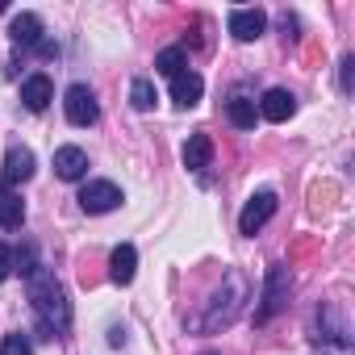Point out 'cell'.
<instances>
[{
    "label": "cell",
    "instance_id": "cell-1",
    "mask_svg": "<svg viewBox=\"0 0 355 355\" xmlns=\"http://www.w3.org/2000/svg\"><path fill=\"white\" fill-rule=\"evenodd\" d=\"M26 280H30V284H26L30 305H34V313L42 318V330H51V338H55V330H67V326H71V305H67V293H63V284L55 280V272H46V268L30 272Z\"/></svg>",
    "mask_w": 355,
    "mask_h": 355
},
{
    "label": "cell",
    "instance_id": "cell-2",
    "mask_svg": "<svg viewBox=\"0 0 355 355\" xmlns=\"http://www.w3.org/2000/svg\"><path fill=\"white\" fill-rule=\"evenodd\" d=\"M243 301H247V280H243L239 272H230V276H226V284L209 297L205 313H197V318H193V330H222V326H230V322L239 318Z\"/></svg>",
    "mask_w": 355,
    "mask_h": 355
},
{
    "label": "cell",
    "instance_id": "cell-3",
    "mask_svg": "<svg viewBox=\"0 0 355 355\" xmlns=\"http://www.w3.org/2000/svg\"><path fill=\"white\" fill-rule=\"evenodd\" d=\"M63 113H67L71 125H96L101 105H96V96H92L88 84H71V88L63 92Z\"/></svg>",
    "mask_w": 355,
    "mask_h": 355
},
{
    "label": "cell",
    "instance_id": "cell-4",
    "mask_svg": "<svg viewBox=\"0 0 355 355\" xmlns=\"http://www.w3.org/2000/svg\"><path fill=\"white\" fill-rule=\"evenodd\" d=\"M121 205V189L113 180H88L80 189V209L84 214H113Z\"/></svg>",
    "mask_w": 355,
    "mask_h": 355
},
{
    "label": "cell",
    "instance_id": "cell-5",
    "mask_svg": "<svg viewBox=\"0 0 355 355\" xmlns=\"http://www.w3.org/2000/svg\"><path fill=\"white\" fill-rule=\"evenodd\" d=\"M284 297H288V272L280 263H272L268 268V284H263V305L255 309V322H272L284 309Z\"/></svg>",
    "mask_w": 355,
    "mask_h": 355
},
{
    "label": "cell",
    "instance_id": "cell-6",
    "mask_svg": "<svg viewBox=\"0 0 355 355\" xmlns=\"http://www.w3.org/2000/svg\"><path fill=\"white\" fill-rule=\"evenodd\" d=\"M272 214H276V193H255L247 205H243V214H239V230L243 234H259L268 222H272Z\"/></svg>",
    "mask_w": 355,
    "mask_h": 355
},
{
    "label": "cell",
    "instance_id": "cell-7",
    "mask_svg": "<svg viewBox=\"0 0 355 355\" xmlns=\"http://www.w3.org/2000/svg\"><path fill=\"white\" fill-rule=\"evenodd\" d=\"M34 175V150L30 146H9V155H5V175H0V189H17V184H26Z\"/></svg>",
    "mask_w": 355,
    "mask_h": 355
},
{
    "label": "cell",
    "instance_id": "cell-8",
    "mask_svg": "<svg viewBox=\"0 0 355 355\" xmlns=\"http://www.w3.org/2000/svg\"><path fill=\"white\" fill-rule=\"evenodd\" d=\"M293 113H297V96H293L288 88H268V92H263V101H259V117H263V121H276V125H280V121H288Z\"/></svg>",
    "mask_w": 355,
    "mask_h": 355
},
{
    "label": "cell",
    "instance_id": "cell-9",
    "mask_svg": "<svg viewBox=\"0 0 355 355\" xmlns=\"http://www.w3.org/2000/svg\"><path fill=\"white\" fill-rule=\"evenodd\" d=\"M55 175H59V180H67V184L84 180V175H88V155L80 146H59L55 150Z\"/></svg>",
    "mask_w": 355,
    "mask_h": 355
},
{
    "label": "cell",
    "instance_id": "cell-10",
    "mask_svg": "<svg viewBox=\"0 0 355 355\" xmlns=\"http://www.w3.org/2000/svg\"><path fill=\"white\" fill-rule=\"evenodd\" d=\"M263 26H268L263 9H230V34L239 42H255L263 34Z\"/></svg>",
    "mask_w": 355,
    "mask_h": 355
},
{
    "label": "cell",
    "instance_id": "cell-11",
    "mask_svg": "<svg viewBox=\"0 0 355 355\" xmlns=\"http://www.w3.org/2000/svg\"><path fill=\"white\" fill-rule=\"evenodd\" d=\"M55 101V88H51V80L38 71V76H30L26 84H21V105L30 109V113H42L46 105Z\"/></svg>",
    "mask_w": 355,
    "mask_h": 355
},
{
    "label": "cell",
    "instance_id": "cell-12",
    "mask_svg": "<svg viewBox=\"0 0 355 355\" xmlns=\"http://www.w3.org/2000/svg\"><path fill=\"white\" fill-rule=\"evenodd\" d=\"M134 272H138V251H134L130 243L113 247V255H109V280H113V284H130Z\"/></svg>",
    "mask_w": 355,
    "mask_h": 355
},
{
    "label": "cell",
    "instance_id": "cell-13",
    "mask_svg": "<svg viewBox=\"0 0 355 355\" xmlns=\"http://www.w3.org/2000/svg\"><path fill=\"white\" fill-rule=\"evenodd\" d=\"M201 92H205V80H201L197 71H184V76L171 80V101L180 105V109H193V105L201 101Z\"/></svg>",
    "mask_w": 355,
    "mask_h": 355
},
{
    "label": "cell",
    "instance_id": "cell-14",
    "mask_svg": "<svg viewBox=\"0 0 355 355\" xmlns=\"http://www.w3.org/2000/svg\"><path fill=\"white\" fill-rule=\"evenodd\" d=\"M9 38H13L17 46H38V42H42V21H38V13H17L13 26H9Z\"/></svg>",
    "mask_w": 355,
    "mask_h": 355
},
{
    "label": "cell",
    "instance_id": "cell-15",
    "mask_svg": "<svg viewBox=\"0 0 355 355\" xmlns=\"http://www.w3.org/2000/svg\"><path fill=\"white\" fill-rule=\"evenodd\" d=\"M209 159H214V138L209 134H193L184 142V167L189 171H201V167H209Z\"/></svg>",
    "mask_w": 355,
    "mask_h": 355
},
{
    "label": "cell",
    "instance_id": "cell-16",
    "mask_svg": "<svg viewBox=\"0 0 355 355\" xmlns=\"http://www.w3.org/2000/svg\"><path fill=\"white\" fill-rule=\"evenodd\" d=\"M155 71L167 76V80L184 76V71H189V55H184V46H163V51L155 55Z\"/></svg>",
    "mask_w": 355,
    "mask_h": 355
},
{
    "label": "cell",
    "instance_id": "cell-17",
    "mask_svg": "<svg viewBox=\"0 0 355 355\" xmlns=\"http://www.w3.org/2000/svg\"><path fill=\"white\" fill-rule=\"evenodd\" d=\"M26 222V205H21V197L13 193V189H0V226L5 230H17Z\"/></svg>",
    "mask_w": 355,
    "mask_h": 355
},
{
    "label": "cell",
    "instance_id": "cell-18",
    "mask_svg": "<svg viewBox=\"0 0 355 355\" xmlns=\"http://www.w3.org/2000/svg\"><path fill=\"white\" fill-rule=\"evenodd\" d=\"M226 117H230V125H239V130H255V101H247V96H230L226 101Z\"/></svg>",
    "mask_w": 355,
    "mask_h": 355
},
{
    "label": "cell",
    "instance_id": "cell-19",
    "mask_svg": "<svg viewBox=\"0 0 355 355\" xmlns=\"http://www.w3.org/2000/svg\"><path fill=\"white\" fill-rule=\"evenodd\" d=\"M155 101H159V92H155V84H150V80H134V84H130V105H134L138 113L155 109Z\"/></svg>",
    "mask_w": 355,
    "mask_h": 355
},
{
    "label": "cell",
    "instance_id": "cell-20",
    "mask_svg": "<svg viewBox=\"0 0 355 355\" xmlns=\"http://www.w3.org/2000/svg\"><path fill=\"white\" fill-rule=\"evenodd\" d=\"M0 355H34V347H30V338L17 330V334H5V343H0Z\"/></svg>",
    "mask_w": 355,
    "mask_h": 355
},
{
    "label": "cell",
    "instance_id": "cell-21",
    "mask_svg": "<svg viewBox=\"0 0 355 355\" xmlns=\"http://www.w3.org/2000/svg\"><path fill=\"white\" fill-rule=\"evenodd\" d=\"M17 268H21V276H30V272H38V263H34V247L26 243L21 251H17Z\"/></svg>",
    "mask_w": 355,
    "mask_h": 355
},
{
    "label": "cell",
    "instance_id": "cell-22",
    "mask_svg": "<svg viewBox=\"0 0 355 355\" xmlns=\"http://www.w3.org/2000/svg\"><path fill=\"white\" fill-rule=\"evenodd\" d=\"M13 276V251L9 247H0V284H5Z\"/></svg>",
    "mask_w": 355,
    "mask_h": 355
},
{
    "label": "cell",
    "instance_id": "cell-23",
    "mask_svg": "<svg viewBox=\"0 0 355 355\" xmlns=\"http://www.w3.org/2000/svg\"><path fill=\"white\" fill-rule=\"evenodd\" d=\"M351 67H355V63H351V55H347V59H343V88H351Z\"/></svg>",
    "mask_w": 355,
    "mask_h": 355
},
{
    "label": "cell",
    "instance_id": "cell-24",
    "mask_svg": "<svg viewBox=\"0 0 355 355\" xmlns=\"http://www.w3.org/2000/svg\"><path fill=\"white\" fill-rule=\"evenodd\" d=\"M0 13H5V0H0Z\"/></svg>",
    "mask_w": 355,
    "mask_h": 355
},
{
    "label": "cell",
    "instance_id": "cell-25",
    "mask_svg": "<svg viewBox=\"0 0 355 355\" xmlns=\"http://www.w3.org/2000/svg\"><path fill=\"white\" fill-rule=\"evenodd\" d=\"M209 355H214V351H209Z\"/></svg>",
    "mask_w": 355,
    "mask_h": 355
}]
</instances>
